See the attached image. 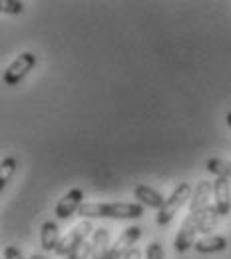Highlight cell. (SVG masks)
<instances>
[{
    "instance_id": "1",
    "label": "cell",
    "mask_w": 231,
    "mask_h": 259,
    "mask_svg": "<svg viewBox=\"0 0 231 259\" xmlns=\"http://www.w3.org/2000/svg\"><path fill=\"white\" fill-rule=\"evenodd\" d=\"M78 215L84 220H137L144 215L142 203H126V201H114V203H100V201H84Z\"/></svg>"
},
{
    "instance_id": "17",
    "label": "cell",
    "mask_w": 231,
    "mask_h": 259,
    "mask_svg": "<svg viewBox=\"0 0 231 259\" xmlns=\"http://www.w3.org/2000/svg\"><path fill=\"white\" fill-rule=\"evenodd\" d=\"M88 257H92V243H88V239L82 241V243L68 255V259H88Z\"/></svg>"
},
{
    "instance_id": "12",
    "label": "cell",
    "mask_w": 231,
    "mask_h": 259,
    "mask_svg": "<svg viewBox=\"0 0 231 259\" xmlns=\"http://www.w3.org/2000/svg\"><path fill=\"white\" fill-rule=\"evenodd\" d=\"M110 247V229L98 227L92 237V259H108Z\"/></svg>"
},
{
    "instance_id": "14",
    "label": "cell",
    "mask_w": 231,
    "mask_h": 259,
    "mask_svg": "<svg viewBox=\"0 0 231 259\" xmlns=\"http://www.w3.org/2000/svg\"><path fill=\"white\" fill-rule=\"evenodd\" d=\"M207 171L213 174L215 178L231 180V162L219 160V158H211V160H207Z\"/></svg>"
},
{
    "instance_id": "13",
    "label": "cell",
    "mask_w": 231,
    "mask_h": 259,
    "mask_svg": "<svg viewBox=\"0 0 231 259\" xmlns=\"http://www.w3.org/2000/svg\"><path fill=\"white\" fill-rule=\"evenodd\" d=\"M194 249L198 253H219L227 249V239L223 235H205L196 241Z\"/></svg>"
},
{
    "instance_id": "18",
    "label": "cell",
    "mask_w": 231,
    "mask_h": 259,
    "mask_svg": "<svg viewBox=\"0 0 231 259\" xmlns=\"http://www.w3.org/2000/svg\"><path fill=\"white\" fill-rule=\"evenodd\" d=\"M0 8L6 14H20V12H24V2H18V0H2L0 2Z\"/></svg>"
},
{
    "instance_id": "16",
    "label": "cell",
    "mask_w": 231,
    "mask_h": 259,
    "mask_svg": "<svg viewBox=\"0 0 231 259\" xmlns=\"http://www.w3.org/2000/svg\"><path fill=\"white\" fill-rule=\"evenodd\" d=\"M0 167H2V169H0V188L4 190V188H6V184L10 182V178H12L14 169H16V160H14V158H4Z\"/></svg>"
},
{
    "instance_id": "2",
    "label": "cell",
    "mask_w": 231,
    "mask_h": 259,
    "mask_svg": "<svg viewBox=\"0 0 231 259\" xmlns=\"http://www.w3.org/2000/svg\"><path fill=\"white\" fill-rule=\"evenodd\" d=\"M94 231H96V229L92 226V220H82L80 224H76V226L72 227L66 235L60 239V243H58V247H56V255L68 257V255H70L82 241H86L88 235L94 233Z\"/></svg>"
},
{
    "instance_id": "3",
    "label": "cell",
    "mask_w": 231,
    "mask_h": 259,
    "mask_svg": "<svg viewBox=\"0 0 231 259\" xmlns=\"http://www.w3.org/2000/svg\"><path fill=\"white\" fill-rule=\"evenodd\" d=\"M205 213H190L186 218V222L181 224L177 235H175V241H173V247H175L177 253H186L190 247L196 245V235L199 233V226H201V220H203Z\"/></svg>"
},
{
    "instance_id": "7",
    "label": "cell",
    "mask_w": 231,
    "mask_h": 259,
    "mask_svg": "<svg viewBox=\"0 0 231 259\" xmlns=\"http://www.w3.org/2000/svg\"><path fill=\"white\" fill-rule=\"evenodd\" d=\"M84 205V192L80 188H72L68 194H64V197L56 203L54 207V215L58 220H68L74 213L80 211V207Z\"/></svg>"
},
{
    "instance_id": "5",
    "label": "cell",
    "mask_w": 231,
    "mask_h": 259,
    "mask_svg": "<svg viewBox=\"0 0 231 259\" xmlns=\"http://www.w3.org/2000/svg\"><path fill=\"white\" fill-rule=\"evenodd\" d=\"M36 66V56L32 52H22L12 64L6 66L4 74H2V82L6 86H16L18 82H22L26 78V74Z\"/></svg>"
},
{
    "instance_id": "11",
    "label": "cell",
    "mask_w": 231,
    "mask_h": 259,
    "mask_svg": "<svg viewBox=\"0 0 231 259\" xmlns=\"http://www.w3.org/2000/svg\"><path fill=\"white\" fill-rule=\"evenodd\" d=\"M60 229L58 224L54 222H44L40 227V247L44 251H56L58 243H60Z\"/></svg>"
},
{
    "instance_id": "15",
    "label": "cell",
    "mask_w": 231,
    "mask_h": 259,
    "mask_svg": "<svg viewBox=\"0 0 231 259\" xmlns=\"http://www.w3.org/2000/svg\"><path fill=\"white\" fill-rule=\"evenodd\" d=\"M221 215H219V211H217V207L215 205H211L209 207V211L203 215V220H201V226H199V233H207V231H213V227L217 226V220H219Z\"/></svg>"
},
{
    "instance_id": "21",
    "label": "cell",
    "mask_w": 231,
    "mask_h": 259,
    "mask_svg": "<svg viewBox=\"0 0 231 259\" xmlns=\"http://www.w3.org/2000/svg\"><path fill=\"white\" fill-rule=\"evenodd\" d=\"M124 259H142V251H140V247H133L132 251H130Z\"/></svg>"
},
{
    "instance_id": "22",
    "label": "cell",
    "mask_w": 231,
    "mask_h": 259,
    "mask_svg": "<svg viewBox=\"0 0 231 259\" xmlns=\"http://www.w3.org/2000/svg\"><path fill=\"white\" fill-rule=\"evenodd\" d=\"M30 259H50V257H48V255H44V253H34Z\"/></svg>"
},
{
    "instance_id": "6",
    "label": "cell",
    "mask_w": 231,
    "mask_h": 259,
    "mask_svg": "<svg viewBox=\"0 0 231 259\" xmlns=\"http://www.w3.org/2000/svg\"><path fill=\"white\" fill-rule=\"evenodd\" d=\"M140 237H142V227L132 226L128 227V229H124L122 235L112 243L108 259H124L135 247V243H137Z\"/></svg>"
},
{
    "instance_id": "4",
    "label": "cell",
    "mask_w": 231,
    "mask_h": 259,
    "mask_svg": "<svg viewBox=\"0 0 231 259\" xmlns=\"http://www.w3.org/2000/svg\"><path fill=\"white\" fill-rule=\"evenodd\" d=\"M190 194H192V186L190 184H179L173 192H171V195L165 199L164 207L160 209V213H158V226H167L173 218H175V213L181 209V205L188 201V197H190Z\"/></svg>"
},
{
    "instance_id": "8",
    "label": "cell",
    "mask_w": 231,
    "mask_h": 259,
    "mask_svg": "<svg viewBox=\"0 0 231 259\" xmlns=\"http://www.w3.org/2000/svg\"><path fill=\"white\" fill-rule=\"evenodd\" d=\"M213 197H215V207L219 215H229L231 211V184L229 180L215 178L213 182Z\"/></svg>"
},
{
    "instance_id": "19",
    "label": "cell",
    "mask_w": 231,
    "mask_h": 259,
    "mask_svg": "<svg viewBox=\"0 0 231 259\" xmlns=\"http://www.w3.org/2000/svg\"><path fill=\"white\" fill-rule=\"evenodd\" d=\"M146 259H164V247L160 241H152L146 247Z\"/></svg>"
},
{
    "instance_id": "23",
    "label": "cell",
    "mask_w": 231,
    "mask_h": 259,
    "mask_svg": "<svg viewBox=\"0 0 231 259\" xmlns=\"http://www.w3.org/2000/svg\"><path fill=\"white\" fill-rule=\"evenodd\" d=\"M225 120H227V126H229V128H231V112H229V114H227V118H225Z\"/></svg>"
},
{
    "instance_id": "9",
    "label": "cell",
    "mask_w": 231,
    "mask_h": 259,
    "mask_svg": "<svg viewBox=\"0 0 231 259\" xmlns=\"http://www.w3.org/2000/svg\"><path fill=\"white\" fill-rule=\"evenodd\" d=\"M211 194H213V184L199 182L196 192H194V199L190 201V213H205L211 207V203H209Z\"/></svg>"
},
{
    "instance_id": "20",
    "label": "cell",
    "mask_w": 231,
    "mask_h": 259,
    "mask_svg": "<svg viewBox=\"0 0 231 259\" xmlns=\"http://www.w3.org/2000/svg\"><path fill=\"white\" fill-rule=\"evenodd\" d=\"M4 259H26L22 255V251L16 245H6L4 247Z\"/></svg>"
},
{
    "instance_id": "10",
    "label": "cell",
    "mask_w": 231,
    "mask_h": 259,
    "mask_svg": "<svg viewBox=\"0 0 231 259\" xmlns=\"http://www.w3.org/2000/svg\"><path fill=\"white\" fill-rule=\"evenodd\" d=\"M133 195H135V199H140L142 205H148L150 209H162L165 203L164 195L160 194L158 190L146 186V184H137L133 188Z\"/></svg>"
}]
</instances>
